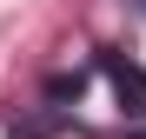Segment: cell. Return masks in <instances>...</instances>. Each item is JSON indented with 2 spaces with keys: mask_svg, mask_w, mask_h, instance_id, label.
Segmentation results:
<instances>
[{
  "mask_svg": "<svg viewBox=\"0 0 146 139\" xmlns=\"http://www.w3.org/2000/svg\"><path fill=\"white\" fill-rule=\"evenodd\" d=\"M100 66H106V80H113V99H119V113H133V119H146V66L119 60V53H106Z\"/></svg>",
  "mask_w": 146,
  "mask_h": 139,
  "instance_id": "6da1fadb",
  "label": "cell"
}]
</instances>
